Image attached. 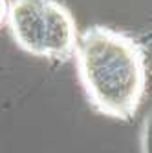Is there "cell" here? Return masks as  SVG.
Instances as JSON below:
<instances>
[{"mask_svg":"<svg viewBox=\"0 0 152 153\" xmlns=\"http://www.w3.org/2000/svg\"><path fill=\"white\" fill-rule=\"evenodd\" d=\"M73 59L93 109L119 120L134 119L147 91V55L134 36L90 26L79 33Z\"/></svg>","mask_w":152,"mask_h":153,"instance_id":"6da1fadb","label":"cell"},{"mask_svg":"<svg viewBox=\"0 0 152 153\" xmlns=\"http://www.w3.org/2000/svg\"><path fill=\"white\" fill-rule=\"evenodd\" d=\"M44 24L46 0H11L8 27L20 49L44 56Z\"/></svg>","mask_w":152,"mask_h":153,"instance_id":"7a4b0ae2","label":"cell"},{"mask_svg":"<svg viewBox=\"0 0 152 153\" xmlns=\"http://www.w3.org/2000/svg\"><path fill=\"white\" fill-rule=\"evenodd\" d=\"M79 31L71 11L59 0H46L44 59L68 62L73 59Z\"/></svg>","mask_w":152,"mask_h":153,"instance_id":"3957f363","label":"cell"},{"mask_svg":"<svg viewBox=\"0 0 152 153\" xmlns=\"http://www.w3.org/2000/svg\"><path fill=\"white\" fill-rule=\"evenodd\" d=\"M11 0H0V27L8 26V16H9Z\"/></svg>","mask_w":152,"mask_h":153,"instance_id":"277c9868","label":"cell"}]
</instances>
